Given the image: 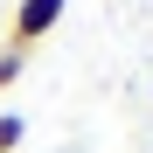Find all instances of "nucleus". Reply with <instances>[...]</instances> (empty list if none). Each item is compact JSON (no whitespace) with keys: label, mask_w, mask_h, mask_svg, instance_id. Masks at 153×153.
<instances>
[{"label":"nucleus","mask_w":153,"mask_h":153,"mask_svg":"<svg viewBox=\"0 0 153 153\" xmlns=\"http://www.w3.org/2000/svg\"><path fill=\"white\" fill-rule=\"evenodd\" d=\"M21 70H28V56H21V49H0V91L21 84Z\"/></svg>","instance_id":"7ed1b4c3"},{"label":"nucleus","mask_w":153,"mask_h":153,"mask_svg":"<svg viewBox=\"0 0 153 153\" xmlns=\"http://www.w3.org/2000/svg\"><path fill=\"white\" fill-rule=\"evenodd\" d=\"M63 7H70V0H21V7H14V21H7V49H21V56H28L42 35H56Z\"/></svg>","instance_id":"f257e3e1"},{"label":"nucleus","mask_w":153,"mask_h":153,"mask_svg":"<svg viewBox=\"0 0 153 153\" xmlns=\"http://www.w3.org/2000/svg\"><path fill=\"white\" fill-rule=\"evenodd\" d=\"M21 139H28V118L21 111H0V153H14Z\"/></svg>","instance_id":"f03ea898"}]
</instances>
